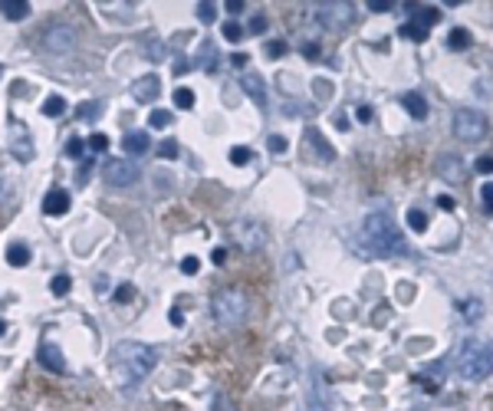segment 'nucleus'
<instances>
[{
    "label": "nucleus",
    "instance_id": "nucleus-1",
    "mask_svg": "<svg viewBox=\"0 0 493 411\" xmlns=\"http://www.w3.org/2000/svg\"><path fill=\"white\" fill-rule=\"evenodd\" d=\"M155 362H158V352H155L148 342H135V339L116 342V346H112V356H109V366L116 372L118 385L142 382L145 376H152Z\"/></svg>",
    "mask_w": 493,
    "mask_h": 411
},
{
    "label": "nucleus",
    "instance_id": "nucleus-2",
    "mask_svg": "<svg viewBox=\"0 0 493 411\" xmlns=\"http://www.w3.org/2000/svg\"><path fill=\"white\" fill-rule=\"evenodd\" d=\"M362 237H365V243L372 247V253H378V257H392V253L404 257V253H408L404 237L398 234V227H394L385 214H368L365 227H362Z\"/></svg>",
    "mask_w": 493,
    "mask_h": 411
},
{
    "label": "nucleus",
    "instance_id": "nucleus-3",
    "mask_svg": "<svg viewBox=\"0 0 493 411\" xmlns=\"http://www.w3.org/2000/svg\"><path fill=\"white\" fill-rule=\"evenodd\" d=\"M247 296L237 286H227V290H217L214 300H211V313L221 326H237V322L247 319Z\"/></svg>",
    "mask_w": 493,
    "mask_h": 411
},
{
    "label": "nucleus",
    "instance_id": "nucleus-4",
    "mask_svg": "<svg viewBox=\"0 0 493 411\" xmlns=\"http://www.w3.org/2000/svg\"><path fill=\"white\" fill-rule=\"evenodd\" d=\"M458 372L467 378V382H480L493 372V346H484V342H467L464 352H460Z\"/></svg>",
    "mask_w": 493,
    "mask_h": 411
},
{
    "label": "nucleus",
    "instance_id": "nucleus-5",
    "mask_svg": "<svg viewBox=\"0 0 493 411\" xmlns=\"http://www.w3.org/2000/svg\"><path fill=\"white\" fill-rule=\"evenodd\" d=\"M454 135L460 142H480L487 135V116L477 109H460L454 116Z\"/></svg>",
    "mask_w": 493,
    "mask_h": 411
},
{
    "label": "nucleus",
    "instance_id": "nucleus-6",
    "mask_svg": "<svg viewBox=\"0 0 493 411\" xmlns=\"http://www.w3.org/2000/svg\"><path fill=\"white\" fill-rule=\"evenodd\" d=\"M76 40H79V33H76L70 23H53V27L43 30V50L53 56L72 53V50H76Z\"/></svg>",
    "mask_w": 493,
    "mask_h": 411
},
{
    "label": "nucleus",
    "instance_id": "nucleus-7",
    "mask_svg": "<svg viewBox=\"0 0 493 411\" xmlns=\"http://www.w3.org/2000/svg\"><path fill=\"white\" fill-rule=\"evenodd\" d=\"M102 178L112 188H128V185L138 181V165L132 158H109L106 168H102Z\"/></svg>",
    "mask_w": 493,
    "mask_h": 411
},
{
    "label": "nucleus",
    "instance_id": "nucleus-8",
    "mask_svg": "<svg viewBox=\"0 0 493 411\" xmlns=\"http://www.w3.org/2000/svg\"><path fill=\"white\" fill-rule=\"evenodd\" d=\"M158 92H162V80H158L155 72L138 76V80L132 82V96L138 99V102H152V99H158Z\"/></svg>",
    "mask_w": 493,
    "mask_h": 411
},
{
    "label": "nucleus",
    "instance_id": "nucleus-9",
    "mask_svg": "<svg viewBox=\"0 0 493 411\" xmlns=\"http://www.w3.org/2000/svg\"><path fill=\"white\" fill-rule=\"evenodd\" d=\"M349 13H352L349 4H323L316 17L323 20L326 27H345V23H349Z\"/></svg>",
    "mask_w": 493,
    "mask_h": 411
},
{
    "label": "nucleus",
    "instance_id": "nucleus-10",
    "mask_svg": "<svg viewBox=\"0 0 493 411\" xmlns=\"http://www.w3.org/2000/svg\"><path fill=\"white\" fill-rule=\"evenodd\" d=\"M40 366L50 368V372H56V376H63V372H66V358H63V352H60V346L43 342V346H40Z\"/></svg>",
    "mask_w": 493,
    "mask_h": 411
},
{
    "label": "nucleus",
    "instance_id": "nucleus-11",
    "mask_svg": "<svg viewBox=\"0 0 493 411\" xmlns=\"http://www.w3.org/2000/svg\"><path fill=\"white\" fill-rule=\"evenodd\" d=\"M438 175L441 178H448L450 185H458V181H464V161H460L458 155H441L438 158Z\"/></svg>",
    "mask_w": 493,
    "mask_h": 411
},
{
    "label": "nucleus",
    "instance_id": "nucleus-12",
    "mask_svg": "<svg viewBox=\"0 0 493 411\" xmlns=\"http://www.w3.org/2000/svg\"><path fill=\"white\" fill-rule=\"evenodd\" d=\"M237 237H240V243L247 247V251H257V247H263V241H267V234H263L253 221H240V224H237Z\"/></svg>",
    "mask_w": 493,
    "mask_h": 411
},
{
    "label": "nucleus",
    "instance_id": "nucleus-13",
    "mask_svg": "<svg viewBox=\"0 0 493 411\" xmlns=\"http://www.w3.org/2000/svg\"><path fill=\"white\" fill-rule=\"evenodd\" d=\"M43 211L46 214H53V217L66 214V211H70V191H63V188L50 191V194L43 197Z\"/></svg>",
    "mask_w": 493,
    "mask_h": 411
},
{
    "label": "nucleus",
    "instance_id": "nucleus-14",
    "mask_svg": "<svg viewBox=\"0 0 493 411\" xmlns=\"http://www.w3.org/2000/svg\"><path fill=\"white\" fill-rule=\"evenodd\" d=\"M148 145H152L148 132H128V135H126V142H122V148H126L128 158H142V155L148 152Z\"/></svg>",
    "mask_w": 493,
    "mask_h": 411
},
{
    "label": "nucleus",
    "instance_id": "nucleus-15",
    "mask_svg": "<svg viewBox=\"0 0 493 411\" xmlns=\"http://www.w3.org/2000/svg\"><path fill=\"white\" fill-rule=\"evenodd\" d=\"M240 86H243V92L257 102V106H267V86H263V80L257 76V72H247L240 80Z\"/></svg>",
    "mask_w": 493,
    "mask_h": 411
},
{
    "label": "nucleus",
    "instance_id": "nucleus-16",
    "mask_svg": "<svg viewBox=\"0 0 493 411\" xmlns=\"http://www.w3.org/2000/svg\"><path fill=\"white\" fill-rule=\"evenodd\" d=\"M0 13L7 20H23L30 17V4L27 0H0Z\"/></svg>",
    "mask_w": 493,
    "mask_h": 411
},
{
    "label": "nucleus",
    "instance_id": "nucleus-17",
    "mask_svg": "<svg viewBox=\"0 0 493 411\" xmlns=\"http://www.w3.org/2000/svg\"><path fill=\"white\" fill-rule=\"evenodd\" d=\"M401 106L408 109V112H411V119H418V122L428 116V102H424L418 92H404V96H401Z\"/></svg>",
    "mask_w": 493,
    "mask_h": 411
},
{
    "label": "nucleus",
    "instance_id": "nucleus-18",
    "mask_svg": "<svg viewBox=\"0 0 493 411\" xmlns=\"http://www.w3.org/2000/svg\"><path fill=\"white\" fill-rule=\"evenodd\" d=\"M7 263L10 267H27L30 263V247H23V243H10L7 247Z\"/></svg>",
    "mask_w": 493,
    "mask_h": 411
},
{
    "label": "nucleus",
    "instance_id": "nucleus-19",
    "mask_svg": "<svg viewBox=\"0 0 493 411\" xmlns=\"http://www.w3.org/2000/svg\"><path fill=\"white\" fill-rule=\"evenodd\" d=\"M306 142H309V145L316 148V152H319V158H323V161H332V158H336V152H332L329 142H326V138H323L319 132H309V135H306Z\"/></svg>",
    "mask_w": 493,
    "mask_h": 411
},
{
    "label": "nucleus",
    "instance_id": "nucleus-20",
    "mask_svg": "<svg viewBox=\"0 0 493 411\" xmlns=\"http://www.w3.org/2000/svg\"><path fill=\"white\" fill-rule=\"evenodd\" d=\"M398 33H401L404 40H414V43H424V40H428V27H421V23H404Z\"/></svg>",
    "mask_w": 493,
    "mask_h": 411
},
{
    "label": "nucleus",
    "instance_id": "nucleus-21",
    "mask_svg": "<svg viewBox=\"0 0 493 411\" xmlns=\"http://www.w3.org/2000/svg\"><path fill=\"white\" fill-rule=\"evenodd\" d=\"M448 46H450V50H467V46H470V33H467L464 27L450 30V33H448Z\"/></svg>",
    "mask_w": 493,
    "mask_h": 411
},
{
    "label": "nucleus",
    "instance_id": "nucleus-22",
    "mask_svg": "<svg viewBox=\"0 0 493 411\" xmlns=\"http://www.w3.org/2000/svg\"><path fill=\"white\" fill-rule=\"evenodd\" d=\"M63 112H66V99L63 96H50L43 102V116L53 119V116H63Z\"/></svg>",
    "mask_w": 493,
    "mask_h": 411
},
{
    "label": "nucleus",
    "instance_id": "nucleus-23",
    "mask_svg": "<svg viewBox=\"0 0 493 411\" xmlns=\"http://www.w3.org/2000/svg\"><path fill=\"white\" fill-rule=\"evenodd\" d=\"M171 122H175V116H171L168 109H155L152 116H148V126L152 128H168Z\"/></svg>",
    "mask_w": 493,
    "mask_h": 411
},
{
    "label": "nucleus",
    "instance_id": "nucleus-24",
    "mask_svg": "<svg viewBox=\"0 0 493 411\" xmlns=\"http://www.w3.org/2000/svg\"><path fill=\"white\" fill-rule=\"evenodd\" d=\"M408 227H411V231H428V214H424V211H418V207H411V211H408Z\"/></svg>",
    "mask_w": 493,
    "mask_h": 411
},
{
    "label": "nucleus",
    "instance_id": "nucleus-25",
    "mask_svg": "<svg viewBox=\"0 0 493 411\" xmlns=\"http://www.w3.org/2000/svg\"><path fill=\"white\" fill-rule=\"evenodd\" d=\"M197 20H201V23H214L217 20V4H197Z\"/></svg>",
    "mask_w": 493,
    "mask_h": 411
},
{
    "label": "nucleus",
    "instance_id": "nucleus-26",
    "mask_svg": "<svg viewBox=\"0 0 493 411\" xmlns=\"http://www.w3.org/2000/svg\"><path fill=\"white\" fill-rule=\"evenodd\" d=\"M221 33H224V40H233V43H237V40L243 36V27L237 23V20H227L224 27H221Z\"/></svg>",
    "mask_w": 493,
    "mask_h": 411
},
{
    "label": "nucleus",
    "instance_id": "nucleus-27",
    "mask_svg": "<svg viewBox=\"0 0 493 411\" xmlns=\"http://www.w3.org/2000/svg\"><path fill=\"white\" fill-rule=\"evenodd\" d=\"M175 106H178V109H191V106H194V92L184 89V86L175 89Z\"/></svg>",
    "mask_w": 493,
    "mask_h": 411
},
{
    "label": "nucleus",
    "instance_id": "nucleus-28",
    "mask_svg": "<svg viewBox=\"0 0 493 411\" xmlns=\"http://www.w3.org/2000/svg\"><path fill=\"white\" fill-rule=\"evenodd\" d=\"M70 286H72V280L66 277V273H60V277H53V283H50V290H53L56 296H66V293H70Z\"/></svg>",
    "mask_w": 493,
    "mask_h": 411
},
{
    "label": "nucleus",
    "instance_id": "nucleus-29",
    "mask_svg": "<svg viewBox=\"0 0 493 411\" xmlns=\"http://www.w3.org/2000/svg\"><path fill=\"white\" fill-rule=\"evenodd\" d=\"M158 155H162V158H178V142H175V138H165V142H158Z\"/></svg>",
    "mask_w": 493,
    "mask_h": 411
},
{
    "label": "nucleus",
    "instance_id": "nucleus-30",
    "mask_svg": "<svg viewBox=\"0 0 493 411\" xmlns=\"http://www.w3.org/2000/svg\"><path fill=\"white\" fill-rule=\"evenodd\" d=\"M92 148V152H106L109 148V135H102V132H96V135H89V142H86Z\"/></svg>",
    "mask_w": 493,
    "mask_h": 411
},
{
    "label": "nucleus",
    "instance_id": "nucleus-31",
    "mask_svg": "<svg viewBox=\"0 0 493 411\" xmlns=\"http://www.w3.org/2000/svg\"><path fill=\"white\" fill-rule=\"evenodd\" d=\"M66 155H70V158H82V155H86V142H82V138H70Z\"/></svg>",
    "mask_w": 493,
    "mask_h": 411
},
{
    "label": "nucleus",
    "instance_id": "nucleus-32",
    "mask_svg": "<svg viewBox=\"0 0 493 411\" xmlns=\"http://www.w3.org/2000/svg\"><path fill=\"white\" fill-rule=\"evenodd\" d=\"M76 112H79V119H86V122H92V119L99 116V102H82V106L76 109Z\"/></svg>",
    "mask_w": 493,
    "mask_h": 411
},
{
    "label": "nucleus",
    "instance_id": "nucleus-33",
    "mask_svg": "<svg viewBox=\"0 0 493 411\" xmlns=\"http://www.w3.org/2000/svg\"><path fill=\"white\" fill-rule=\"evenodd\" d=\"M270 152H273V155H283V152H287V138H283V135H270Z\"/></svg>",
    "mask_w": 493,
    "mask_h": 411
},
{
    "label": "nucleus",
    "instance_id": "nucleus-34",
    "mask_svg": "<svg viewBox=\"0 0 493 411\" xmlns=\"http://www.w3.org/2000/svg\"><path fill=\"white\" fill-rule=\"evenodd\" d=\"M132 296H135V286H132V283H122V286L116 290V303H128Z\"/></svg>",
    "mask_w": 493,
    "mask_h": 411
},
{
    "label": "nucleus",
    "instance_id": "nucleus-35",
    "mask_svg": "<svg viewBox=\"0 0 493 411\" xmlns=\"http://www.w3.org/2000/svg\"><path fill=\"white\" fill-rule=\"evenodd\" d=\"M145 53H148V60H162L168 50H165V43H145Z\"/></svg>",
    "mask_w": 493,
    "mask_h": 411
},
{
    "label": "nucleus",
    "instance_id": "nucleus-36",
    "mask_svg": "<svg viewBox=\"0 0 493 411\" xmlns=\"http://www.w3.org/2000/svg\"><path fill=\"white\" fill-rule=\"evenodd\" d=\"M250 158H253L250 148H233V152H231V161H233V165H247Z\"/></svg>",
    "mask_w": 493,
    "mask_h": 411
},
{
    "label": "nucleus",
    "instance_id": "nucleus-37",
    "mask_svg": "<svg viewBox=\"0 0 493 411\" xmlns=\"http://www.w3.org/2000/svg\"><path fill=\"white\" fill-rule=\"evenodd\" d=\"M480 197H484V211L493 214V185H484V188H480Z\"/></svg>",
    "mask_w": 493,
    "mask_h": 411
},
{
    "label": "nucleus",
    "instance_id": "nucleus-38",
    "mask_svg": "<svg viewBox=\"0 0 493 411\" xmlns=\"http://www.w3.org/2000/svg\"><path fill=\"white\" fill-rule=\"evenodd\" d=\"M181 270H184V273H197V270H201V260H197V257H184V260H181Z\"/></svg>",
    "mask_w": 493,
    "mask_h": 411
},
{
    "label": "nucleus",
    "instance_id": "nucleus-39",
    "mask_svg": "<svg viewBox=\"0 0 493 411\" xmlns=\"http://www.w3.org/2000/svg\"><path fill=\"white\" fill-rule=\"evenodd\" d=\"M267 30V17H253L250 20V33H263Z\"/></svg>",
    "mask_w": 493,
    "mask_h": 411
},
{
    "label": "nucleus",
    "instance_id": "nucleus-40",
    "mask_svg": "<svg viewBox=\"0 0 493 411\" xmlns=\"http://www.w3.org/2000/svg\"><path fill=\"white\" fill-rule=\"evenodd\" d=\"M89 171H92V161H86V165H82V175H76V185H86V181H89Z\"/></svg>",
    "mask_w": 493,
    "mask_h": 411
},
{
    "label": "nucleus",
    "instance_id": "nucleus-41",
    "mask_svg": "<svg viewBox=\"0 0 493 411\" xmlns=\"http://www.w3.org/2000/svg\"><path fill=\"white\" fill-rule=\"evenodd\" d=\"M267 53H270V56H283V53H287V43H270V46H267Z\"/></svg>",
    "mask_w": 493,
    "mask_h": 411
},
{
    "label": "nucleus",
    "instance_id": "nucleus-42",
    "mask_svg": "<svg viewBox=\"0 0 493 411\" xmlns=\"http://www.w3.org/2000/svg\"><path fill=\"white\" fill-rule=\"evenodd\" d=\"M477 171H484V175H490V171H493V158H480V161H477Z\"/></svg>",
    "mask_w": 493,
    "mask_h": 411
},
{
    "label": "nucleus",
    "instance_id": "nucleus-43",
    "mask_svg": "<svg viewBox=\"0 0 493 411\" xmlns=\"http://www.w3.org/2000/svg\"><path fill=\"white\" fill-rule=\"evenodd\" d=\"M372 116H375V112H372L368 106H362V109H359V122H365V126H368V122H372Z\"/></svg>",
    "mask_w": 493,
    "mask_h": 411
},
{
    "label": "nucleus",
    "instance_id": "nucleus-44",
    "mask_svg": "<svg viewBox=\"0 0 493 411\" xmlns=\"http://www.w3.org/2000/svg\"><path fill=\"white\" fill-rule=\"evenodd\" d=\"M392 4L388 0H368V10H388Z\"/></svg>",
    "mask_w": 493,
    "mask_h": 411
},
{
    "label": "nucleus",
    "instance_id": "nucleus-45",
    "mask_svg": "<svg viewBox=\"0 0 493 411\" xmlns=\"http://www.w3.org/2000/svg\"><path fill=\"white\" fill-rule=\"evenodd\" d=\"M171 322H175V326H181V322H184V313H181V309H171V316H168Z\"/></svg>",
    "mask_w": 493,
    "mask_h": 411
},
{
    "label": "nucleus",
    "instance_id": "nucleus-46",
    "mask_svg": "<svg viewBox=\"0 0 493 411\" xmlns=\"http://www.w3.org/2000/svg\"><path fill=\"white\" fill-rule=\"evenodd\" d=\"M224 260H227V251H224V247H217V251H214V263H224Z\"/></svg>",
    "mask_w": 493,
    "mask_h": 411
},
{
    "label": "nucleus",
    "instance_id": "nucleus-47",
    "mask_svg": "<svg viewBox=\"0 0 493 411\" xmlns=\"http://www.w3.org/2000/svg\"><path fill=\"white\" fill-rule=\"evenodd\" d=\"M336 126H339L342 132H345V128H349V119H345V116H342V112H339V116H336Z\"/></svg>",
    "mask_w": 493,
    "mask_h": 411
},
{
    "label": "nucleus",
    "instance_id": "nucleus-48",
    "mask_svg": "<svg viewBox=\"0 0 493 411\" xmlns=\"http://www.w3.org/2000/svg\"><path fill=\"white\" fill-rule=\"evenodd\" d=\"M227 10H233V13H237V10H243V0H231V4H227Z\"/></svg>",
    "mask_w": 493,
    "mask_h": 411
},
{
    "label": "nucleus",
    "instance_id": "nucleus-49",
    "mask_svg": "<svg viewBox=\"0 0 493 411\" xmlns=\"http://www.w3.org/2000/svg\"><path fill=\"white\" fill-rule=\"evenodd\" d=\"M4 191H7V181H4V178H0V194H4Z\"/></svg>",
    "mask_w": 493,
    "mask_h": 411
},
{
    "label": "nucleus",
    "instance_id": "nucleus-50",
    "mask_svg": "<svg viewBox=\"0 0 493 411\" xmlns=\"http://www.w3.org/2000/svg\"><path fill=\"white\" fill-rule=\"evenodd\" d=\"M4 329H7V326H4V319H0V336H4Z\"/></svg>",
    "mask_w": 493,
    "mask_h": 411
}]
</instances>
